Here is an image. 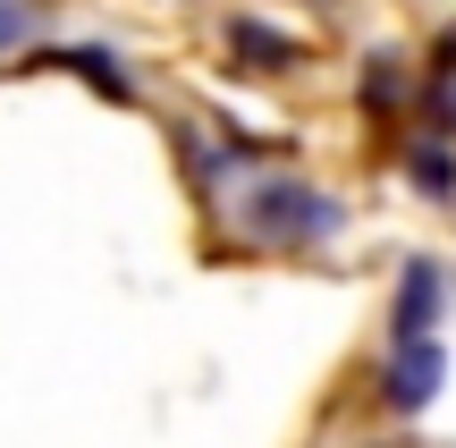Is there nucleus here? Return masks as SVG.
<instances>
[{"label":"nucleus","instance_id":"nucleus-1","mask_svg":"<svg viewBox=\"0 0 456 448\" xmlns=\"http://www.w3.org/2000/svg\"><path fill=\"white\" fill-rule=\"evenodd\" d=\"M237 229L254 237V246H322V237H338V229H346V203H330L313 178H288V169H271V178H245Z\"/></svg>","mask_w":456,"mask_h":448},{"label":"nucleus","instance_id":"nucleus-2","mask_svg":"<svg viewBox=\"0 0 456 448\" xmlns=\"http://www.w3.org/2000/svg\"><path fill=\"white\" fill-rule=\"evenodd\" d=\"M448 381V347L440 338H397V355L380 364V406L389 415H423Z\"/></svg>","mask_w":456,"mask_h":448},{"label":"nucleus","instance_id":"nucleus-3","mask_svg":"<svg viewBox=\"0 0 456 448\" xmlns=\"http://www.w3.org/2000/svg\"><path fill=\"white\" fill-rule=\"evenodd\" d=\"M440 314H448V271L431 263V254H406L397 297H389V338H431Z\"/></svg>","mask_w":456,"mask_h":448},{"label":"nucleus","instance_id":"nucleus-4","mask_svg":"<svg viewBox=\"0 0 456 448\" xmlns=\"http://www.w3.org/2000/svg\"><path fill=\"white\" fill-rule=\"evenodd\" d=\"M43 60H51V68H77V77L94 85V94H110V102H127V94H135V77L118 68V51H110V43H60V51H43Z\"/></svg>","mask_w":456,"mask_h":448},{"label":"nucleus","instance_id":"nucleus-5","mask_svg":"<svg viewBox=\"0 0 456 448\" xmlns=\"http://www.w3.org/2000/svg\"><path fill=\"white\" fill-rule=\"evenodd\" d=\"M228 51L245 68H296V43L279 26H262V17H228Z\"/></svg>","mask_w":456,"mask_h":448},{"label":"nucleus","instance_id":"nucleus-6","mask_svg":"<svg viewBox=\"0 0 456 448\" xmlns=\"http://www.w3.org/2000/svg\"><path fill=\"white\" fill-rule=\"evenodd\" d=\"M406 169H414V186H423L431 203H456V152L448 144H431V135L406 144Z\"/></svg>","mask_w":456,"mask_h":448},{"label":"nucleus","instance_id":"nucleus-7","mask_svg":"<svg viewBox=\"0 0 456 448\" xmlns=\"http://www.w3.org/2000/svg\"><path fill=\"white\" fill-rule=\"evenodd\" d=\"M397 94H406V68H397V51H372V68H363V110L389 118Z\"/></svg>","mask_w":456,"mask_h":448},{"label":"nucleus","instance_id":"nucleus-8","mask_svg":"<svg viewBox=\"0 0 456 448\" xmlns=\"http://www.w3.org/2000/svg\"><path fill=\"white\" fill-rule=\"evenodd\" d=\"M26 26H34V9H26V0H0V51H17V43H26Z\"/></svg>","mask_w":456,"mask_h":448},{"label":"nucleus","instance_id":"nucleus-9","mask_svg":"<svg viewBox=\"0 0 456 448\" xmlns=\"http://www.w3.org/2000/svg\"><path fill=\"white\" fill-rule=\"evenodd\" d=\"M440 77H456V26L440 34Z\"/></svg>","mask_w":456,"mask_h":448}]
</instances>
